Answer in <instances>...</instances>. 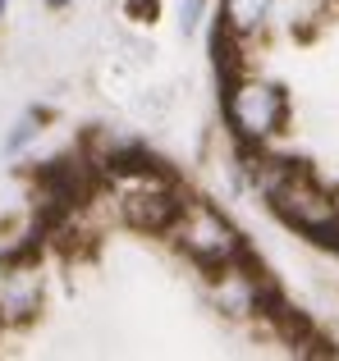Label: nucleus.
Wrapping results in <instances>:
<instances>
[{
    "instance_id": "nucleus-6",
    "label": "nucleus",
    "mask_w": 339,
    "mask_h": 361,
    "mask_svg": "<svg viewBox=\"0 0 339 361\" xmlns=\"http://www.w3.org/2000/svg\"><path fill=\"white\" fill-rule=\"evenodd\" d=\"M275 0H220V27L230 37H252L266 27Z\"/></svg>"
},
{
    "instance_id": "nucleus-7",
    "label": "nucleus",
    "mask_w": 339,
    "mask_h": 361,
    "mask_svg": "<svg viewBox=\"0 0 339 361\" xmlns=\"http://www.w3.org/2000/svg\"><path fill=\"white\" fill-rule=\"evenodd\" d=\"M32 137H37V115H23V119L14 123V133H9V137H5V151H9V156H14V151H23V147H28V142H32Z\"/></svg>"
},
{
    "instance_id": "nucleus-5",
    "label": "nucleus",
    "mask_w": 339,
    "mask_h": 361,
    "mask_svg": "<svg viewBox=\"0 0 339 361\" xmlns=\"http://www.w3.org/2000/svg\"><path fill=\"white\" fill-rule=\"evenodd\" d=\"M42 307V270L32 261H18L0 274V325H23Z\"/></svg>"
},
{
    "instance_id": "nucleus-3",
    "label": "nucleus",
    "mask_w": 339,
    "mask_h": 361,
    "mask_svg": "<svg viewBox=\"0 0 339 361\" xmlns=\"http://www.w3.org/2000/svg\"><path fill=\"white\" fill-rule=\"evenodd\" d=\"M285 92L275 87V82L266 78H252V73H243V78L230 82V97H225V119H230L234 137L248 142V147H261V142H270L280 128H285Z\"/></svg>"
},
{
    "instance_id": "nucleus-4",
    "label": "nucleus",
    "mask_w": 339,
    "mask_h": 361,
    "mask_svg": "<svg viewBox=\"0 0 339 361\" xmlns=\"http://www.w3.org/2000/svg\"><path fill=\"white\" fill-rule=\"evenodd\" d=\"M179 206H184V197H179L165 178H156L152 169L133 174V183L124 188V197H119L124 220L133 224V229H143V233H165L170 224H174Z\"/></svg>"
},
{
    "instance_id": "nucleus-8",
    "label": "nucleus",
    "mask_w": 339,
    "mask_h": 361,
    "mask_svg": "<svg viewBox=\"0 0 339 361\" xmlns=\"http://www.w3.org/2000/svg\"><path fill=\"white\" fill-rule=\"evenodd\" d=\"M197 14H202V0H184V27H197Z\"/></svg>"
},
{
    "instance_id": "nucleus-2",
    "label": "nucleus",
    "mask_w": 339,
    "mask_h": 361,
    "mask_svg": "<svg viewBox=\"0 0 339 361\" xmlns=\"http://www.w3.org/2000/svg\"><path fill=\"white\" fill-rule=\"evenodd\" d=\"M165 233L174 238L179 252H188L197 265H206V270H220V265H234V261L248 256L239 229L206 202H184L179 215H174V224H170Z\"/></svg>"
},
{
    "instance_id": "nucleus-1",
    "label": "nucleus",
    "mask_w": 339,
    "mask_h": 361,
    "mask_svg": "<svg viewBox=\"0 0 339 361\" xmlns=\"http://www.w3.org/2000/svg\"><path fill=\"white\" fill-rule=\"evenodd\" d=\"M266 202H270V211H275L289 229L307 233V238L321 243V247H339V202L307 174V169L294 165L266 192Z\"/></svg>"
}]
</instances>
